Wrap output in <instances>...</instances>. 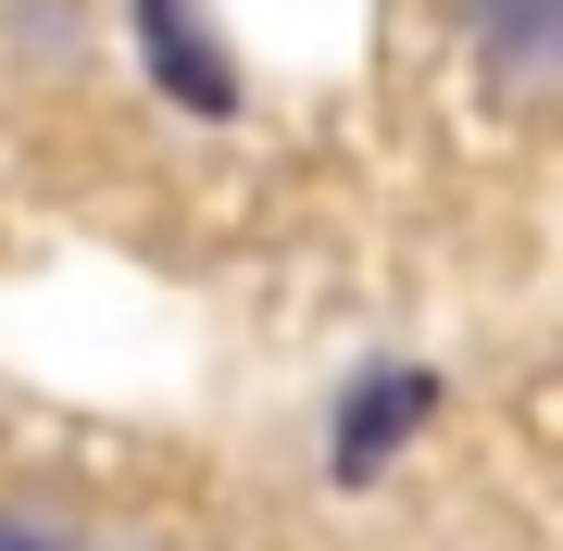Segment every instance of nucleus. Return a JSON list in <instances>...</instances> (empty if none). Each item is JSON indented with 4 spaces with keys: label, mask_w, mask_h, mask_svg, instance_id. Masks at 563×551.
Returning <instances> with one entry per match:
<instances>
[{
    "label": "nucleus",
    "mask_w": 563,
    "mask_h": 551,
    "mask_svg": "<svg viewBox=\"0 0 563 551\" xmlns=\"http://www.w3.org/2000/svg\"><path fill=\"white\" fill-rule=\"evenodd\" d=\"M426 427H439V364H376V376H351L339 414H325V476H339V489H376Z\"/></svg>",
    "instance_id": "obj_1"
},
{
    "label": "nucleus",
    "mask_w": 563,
    "mask_h": 551,
    "mask_svg": "<svg viewBox=\"0 0 563 551\" xmlns=\"http://www.w3.org/2000/svg\"><path fill=\"white\" fill-rule=\"evenodd\" d=\"M125 25H139V63H151V88H163L176 113H201V125H213V113H239V101H251V88H239V51H213L188 0H125Z\"/></svg>",
    "instance_id": "obj_2"
},
{
    "label": "nucleus",
    "mask_w": 563,
    "mask_h": 551,
    "mask_svg": "<svg viewBox=\"0 0 563 551\" xmlns=\"http://www.w3.org/2000/svg\"><path fill=\"white\" fill-rule=\"evenodd\" d=\"M463 38H476L488 88H563V0H463Z\"/></svg>",
    "instance_id": "obj_3"
},
{
    "label": "nucleus",
    "mask_w": 563,
    "mask_h": 551,
    "mask_svg": "<svg viewBox=\"0 0 563 551\" xmlns=\"http://www.w3.org/2000/svg\"><path fill=\"white\" fill-rule=\"evenodd\" d=\"M0 551H63L51 527H13V514H0Z\"/></svg>",
    "instance_id": "obj_4"
}]
</instances>
